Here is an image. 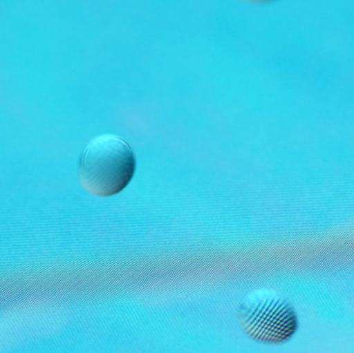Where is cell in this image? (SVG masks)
Returning a JSON list of instances; mask_svg holds the SVG:
<instances>
[{
  "instance_id": "obj_2",
  "label": "cell",
  "mask_w": 354,
  "mask_h": 353,
  "mask_svg": "<svg viewBox=\"0 0 354 353\" xmlns=\"http://www.w3.org/2000/svg\"><path fill=\"white\" fill-rule=\"evenodd\" d=\"M236 318L241 331L263 345H283L299 333L297 309L284 294L272 288L249 292L237 307Z\"/></svg>"
},
{
  "instance_id": "obj_1",
  "label": "cell",
  "mask_w": 354,
  "mask_h": 353,
  "mask_svg": "<svg viewBox=\"0 0 354 353\" xmlns=\"http://www.w3.org/2000/svg\"><path fill=\"white\" fill-rule=\"evenodd\" d=\"M136 171V158L128 142L118 135L93 138L79 160V180L83 188L99 197L124 191Z\"/></svg>"
}]
</instances>
